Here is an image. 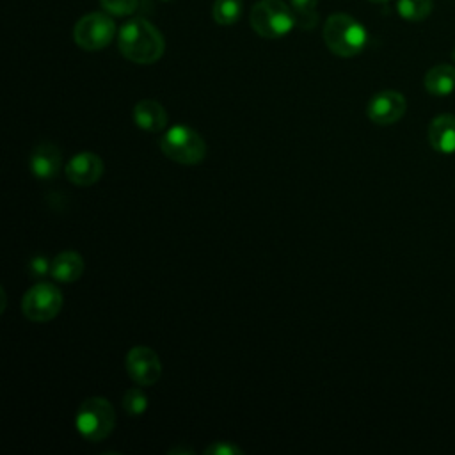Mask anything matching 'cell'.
Here are the masks:
<instances>
[{"label": "cell", "instance_id": "obj_1", "mask_svg": "<svg viewBox=\"0 0 455 455\" xmlns=\"http://www.w3.org/2000/svg\"><path fill=\"white\" fill-rule=\"evenodd\" d=\"M117 46L124 59L135 64H153L165 50L162 32L144 18L126 21L117 36Z\"/></svg>", "mask_w": 455, "mask_h": 455}, {"label": "cell", "instance_id": "obj_2", "mask_svg": "<svg viewBox=\"0 0 455 455\" xmlns=\"http://www.w3.org/2000/svg\"><path fill=\"white\" fill-rule=\"evenodd\" d=\"M323 43L338 57L359 55L366 43L368 32L361 21L345 12H334L323 23Z\"/></svg>", "mask_w": 455, "mask_h": 455}, {"label": "cell", "instance_id": "obj_3", "mask_svg": "<svg viewBox=\"0 0 455 455\" xmlns=\"http://www.w3.org/2000/svg\"><path fill=\"white\" fill-rule=\"evenodd\" d=\"M162 153L183 165L201 164L206 156V142L204 139L187 124L171 126L160 139Z\"/></svg>", "mask_w": 455, "mask_h": 455}, {"label": "cell", "instance_id": "obj_4", "mask_svg": "<svg viewBox=\"0 0 455 455\" xmlns=\"http://www.w3.org/2000/svg\"><path fill=\"white\" fill-rule=\"evenodd\" d=\"M295 25L297 16L283 0H261L251 11V27L265 39L284 37Z\"/></svg>", "mask_w": 455, "mask_h": 455}, {"label": "cell", "instance_id": "obj_5", "mask_svg": "<svg viewBox=\"0 0 455 455\" xmlns=\"http://www.w3.org/2000/svg\"><path fill=\"white\" fill-rule=\"evenodd\" d=\"M75 425L78 434L91 443L107 439L116 425V414L110 402L103 396L84 400L76 411Z\"/></svg>", "mask_w": 455, "mask_h": 455}, {"label": "cell", "instance_id": "obj_6", "mask_svg": "<svg viewBox=\"0 0 455 455\" xmlns=\"http://www.w3.org/2000/svg\"><path fill=\"white\" fill-rule=\"evenodd\" d=\"M116 36V25L105 12H89L82 16L73 28L75 43L87 52H96L112 43Z\"/></svg>", "mask_w": 455, "mask_h": 455}, {"label": "cell", "instance_id": "obj_7", "mask_svg": "<svg viewBox=\"0 0 455 455\" xmlns=\"http://www.w3.org/2000/svg\"><path fill=\"white\" fill-rule=\"evenodd\" d=\"M62 307V293L52 283H37L25 291L21 311L32 322H48L59 315Z\"/></svg>", "mask_w": 455, "mask_h": 455}, {"label": "cell", "instance_id": "obj_8", "mask_svg": "<svg viewBox=\"0 0 455 455\" xmlns=\"http://www.w3.org/2000/svg\"><path fill=\"white\" fill-rule=\"evenodd\" d=\"M128 377L139 386H153L162 375V363L158 354L149 347H133L124 357Z\"/></svg>", "mask_w": 455, "mask_h": 455}, {"label": "cell", "instance_id": "obj_9", "mask_svg": "<svg viewBox=\"0 0 455 455\" xmlns=\"http://www.w3.org/2000/svg\"><path fill=\"white\" fill-rule=\"evenodd\" d=\"M405 110H407L405 96L398 91H380L373 94L366 105L368 119L380 126H387L400 121Z\"/></svg>", "mask_w": 455, "mask_h": 455}, {"label": "cell", "instance_id": "obj_10", "mask_svg": "<svg viewBox=\"0 0 455 455\" xmlns=\"http://www.w3.org/2000/svg\"><path fill=\"white\" fill-rule=\"evenodd\" d=\"M103 174V160L92 151H80L66 164V176L76 187H91Z\"/></svg>", "mask_w": 455, "mask_h": 455}, {"label": "cell", "instance_id": "obj_11", "mask_svg": "<svg viewBox=\"0 0 455 455\" xmlns=\"http://www.w3.org/2000/svg\"><path fill=\"white\" fill-rule=\"evenodd\" d=\"M60 164H62L60 149L52 142H39L28 156L30 171L39 180L55 178L60 171Z\"/></svg>", "mask_w": 455, "mask_h": 455}, {"label": "cell", "instance_id": "obj_12", "mask_svg": "<svg viewBox=\"0 0 455 455\" xmlns=\"http://www.w3.org/2000/svg\"><path fill=\"white\" fill-rule=\"evenodd\" d=\"M430 146L444 155L455 153V116L441 114L428 126Z\"/></svg>", "mask_w": 455, "mask_h": 455}, {"label": "cell", "instance_id": "obj_13", "mask_svg": "<svg viewBox=\"0 0 455 455\" xmlns=\"http://www.w3.org/2000/svg\"><path fill=\"white\" fill-rule=\"evenodd\" d=\"M135 124L149 133H158L167 126V112L156 100H140L133 107Z\"/></svg>", "mask_w": 455, "mask_h": 455}, {"label": "cell", "instance_id": "obj_14", "mask_svg": "<svg viewBox=\"0 0 455 455\" xmlns=\"http://www.w3.org/2000/svg\"><path fill=\"white\" fill-rule=\"evenodd\" d=\"M50 274L59 283H75L84 274V258L76 251H62L53 258Z\"/></svg>", "mask_w": 455, "mask_h": 455}, {"label": "cell", "instance_id": "obj_15", "mask_svg": "<svg viewBox=\"0 0 455 455\" xmlns=\"http://www.w3.org/2000/svg\"><path fill=\"white\" fill-rule=\"evenodd\" d=\"M425 89L434 96L451 94L455 89V68L450 64H437L425 75Z\"/></svg>", "mask_w": 455, "mask_h": 455}, {"label": "cell", "instance_id": "obj_16", "mask_svg": "<svg viewBox=\"0 0 455 455\" xmlns=\"http://www.w3.org/2000/svg\"><path fill=\"white\" fill-rule=\"evenodd\" d=\"M243 12L242 0H215L212 16L219 25H235Z\"/></svg>", "mask_w": 455, "mask_h": 455}, {"label": "cell", "instance_id": "obj_17", "mask_svg": "<svg viewBox=\"0 0 455 455\" xmlns=\"http://www.w3.org/2000/svg\"><path fill=\"white\" fill-rule=\"evenodd\" d=\"M396 11L407 21H423L432 11V0H398Z\"/></svg>", "mask_w": 455, "mask_h": 455}, {"label": "cell", "instance_id": "obj_18", "mask_svg": "<svg viewBox=\"0 0 455 455\" xmlns=\"http://www.w3.org/2000/svg\"><path fill=\"white\" fill-rule=\"evenodd\" d=\"M291 9L297 16V23L302 28H311L316 25L318 14H316V4L318 0H290Z\"/></svg>", "mask_w": 455, "mask_h": 455}, {"label": "cell", "instance_id": "obj_19", "mask_svg": "<svg viewBox=\"0 0 455 455\" xmlns=\"http://www.w3.org/2000/svg\"><path fill=\"white\" fill-rule=\"evenodd\" d=\"M123 409L130 416H142L148 409V396L142 389L132 387L123 395Z\"/></svg>", "mask_w": 455, "mask_h": 455}, {"label": "cell", "instance_id": "obj_20", "mask_svg": "<svg viewBox=\"0 0 455 455\" xmlns=\"http://www.w3.org/2000/svg\"><path fill=\"white\" fill-rule=\"evenodd\" d=\"M100 5L112 16H128L137 11L139 0H100Z\"/></svg>", "mask_w": 455, "mask_h": 455}, {"label": "cell", "instance_id": "obj_21", "mask_svg": "<svg viewBox=\"0 0 455 455\" xmlns=\"http://www.w3.org/2000/svg\"><path fill=\"white\" fill-rule=\"evenodd\" d=\"M206 455H242L243 451L231 444V443H226V441H217L213 444H210L206 450H204Z\"/></svg>", "mask_w": 455, "mask_h": 455}, {"label": "cell", "instance_id": "obj_22", "mask_svg": "<svg viewBox=\"0 0 455 455\" xmlns=\"http://www.w3.org/2000/svg\"><path fill=\"white\" fill-rule=\"evenodd\" d=\"M28 268H30L32 275H44V274H50L52 263L46 258H43V256H36V258L30 259Z\"/></svg>", "mask_w": 455, "mask_h": 455}, {"label": "cell", "instance_id": "obj_23", "mask_svg": "<svg viewBox=\"0 0 455 455\" xmlns=\"http://www.w3.org/2000/svg\"><path fill=\"white\" fill-rule=\"evenodd\" d=\"M370 2H375V4H384V2H389V0H370Z\"/></svg>", "mask_w": 455, "mask_h": 455}, {"label": "cell", "instance_id": "obj_24", "mask_svg": "<svg viewBox=\"0 0 455 455\" xmlns=\"http://www.w3.org/2000/svg\"><path fill=\"white\" fill-rule=\"evenodd\" d=\"M162 2H169V0H162Z\"/></svg>", "mask_w": 455, "mask_h": 455}]
</instances>
